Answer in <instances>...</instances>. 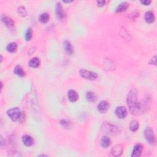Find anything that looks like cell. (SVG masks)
Wrapping results in <instances>:
<instances>
[{"instance_id":"6da1fadb","label":"cell","mask_w":157,"mask_h":157,"mask_svg":"<svg viewBox=\"0 0 157 157\" xmlns=\"http://www.w3.org/2000/svg\"><path fill=\"white\" fill-rule=\"evenodd\" d=\"M126 103L129 110L134 115H139L144 111L145 107L138 100V92L136 88H133L129 92Z\"/></svg>"},{"instance_id":"7a4b0ae2","label":"cell","mask_w":157,"mask_h":157,"mask_svg":"<svg viewBox=\"0 0 157 157\" xmlns=\"http://www.w3.org/2000/svg\"><path fill=\"white\" fill-rule=\"evenodd\" d=\"M102 130L105 133L111 134V135H117L120 133V129L118 126L110 124H104L102 126Z\"/></svg>"},{"instance_id":"3957f363","label":"cell","mask_w":157,"mask_h":157,"mask_svg":"<svg viewBox=\"0 0 157 157\" xmlns=\"http://www.w3.org/2000/svg\"><path fill=\"white\" fill-rule=\"evenodd\" d=\"M144 137L146 140L151 145L156 144V138L153 129L151 127H147L144 130Z\"/></svg>"},{"instance_id":"277c9868","label":"cell","mask_w":157,"mask_h":157,"mask_svg":"<svg viewBox=\"0 0 157 157\" xmlns=\"http://www.w3.org/2000/svg\"><path fill=\"white\" fill-rule=\"evenodd\" d=\"M79 74L82 77H83L85 79L90 80H97L98 77V74L93 71H88L87 70H81L79 71Z\"/></svg>"},{"instance_id":"5b68a950","label":"cell","mask_w":157,"mask_h":157,"mask_svg":"<svg viewBox=\"0 0 157 157\" xmlns=\"http://www.w3.org/2000/svg\"><path fill=\"white\" fill-rule=\"evenodd\" d=\"M7 114L12 121H16L19 120L22 112L18 107H13L8 110L7 112Z\"/></svg>"},{"instance_id":"8992f818","label":"cell","mask_w":157,"mask_h":157,"mask_svg":"<svg viewBox=\"0 0 157 157\" xmlns=\"http://www.w3.org/2000/svg\"><path fill=\"white\" fill-rule=\"evenodd\" d=\"M115 115L120 119H125L128 114L126 108L124 106H119L115 109Z\"/></svg>"},{"instance_id":"52a82bcc","label":"cell","mask_w":157,"mask_h":157,"mask_svg":"<svg viewBox=\"0 0 157 157\" xmlns=\"http://www.w3.org/2000/svg\"><path fill=\"white\" fill-rule=\"evenodd\" d=\"M55 12L56 14L58 19L63 20L66 17V13L63 8V6L60 3H57L55 7Z\"/></svg>"},{"instance_id":"ba28073f","label":"cell","mask_w":157,"mask_h":157,"mask_svg":"<svg viewBox=\"0 0 157 157\" xmlns=\"http://www.w3.org/2000/svg\"><path fill=\"white\" fill-rule=\"evenodd\" d=\"M1 19L3 23L8 27V28L13 29L14 28V22H13V20L9 17L6 15H2L1 17Z\"/></svg>"},{"instance_id":"9c48e42d","label":"cell","mask_w":157,"mask_h":157,"mask_svg":"<svg viewBox=\"0 0 157 157\" xmlns=\"http://www.w3.org/2000/svg\"><path fill=\"white\" fill-rule=\"evenodd\" d=\"M109 103L106 101H101L97 106L98 111L101 114H105L109 109Z\"/></svg>"},{"instance_id":"30bf717a","label":"cell","mask_w":157,"mask_h":157,"mask_svg":"<svg viewBox=\"0 0 157 157\" xmlns=\"http://www.w3.org/2000/svg\"><path fill=\"white\" fill-rule=\"evenodd\" d=\"M124 151V148L121 145H115L111 151V155L112 156H119L121 155Z\"/></svg>"},{"instance_id":"8fae6325","label":"cell","mask_w":157,"mask_h":157,"mask_svg":"<svg viewBox=\"0 0 157 157\" xmlns=\"http://www.w3.org/2000/svg\"><path fill=\"white\" fill-rule=\"evenodd\" d=\"M143 151V146L142 144H136L133 150L131 156L132 157H139L141 156Z\"/></svg>"},{"instance_id":"7c38bea8","label":"cell","mask_w":157,"mask_h":157,"mask_svg":"<svg viewBox=\"0 0 157 157\" xmlns=\"http://www.w3.org/2000/svg\"><path fill=\"white\" fill-rule=\"evenodd\" d=\"M22 142L23 144L27 147L32 146L34 143H35V141H34L33 138L30 136L28 135H25L22 137Z\"/></svg>"},{"instance_id":"4fadbf2b","label":"cell","mask_w":157,"mask_h":157,"mask_svg":"<svg viewBox=\"0 0 157 157\" xmlns=\"http://www.w3.org/2000/svg\"><path fill=\"white\" fill-rule=\"evenodd\" d=\"M63 47H64L65 50L68 55H71L73 54L74 48L71 43L69 41V40H65L63 43Z\"/></svg>"},{"instance_id":"5bb4252c","label":"cell","mask_w":157,"mask_h":157,"mask_svg":"<svg viewBox=\"0 0 157 157\" xmlns=\"http://www.w3.org/2000/svg\"><path fill=\"white\" fill-rule=\"evenodd\" d=\"M100 144L102 147L106 148L111 145V140L107 136H104L101 139Z\"/></svg>"},{"instance_id":"9a60e30c","label":"cell","mask_w":157,"mask_h":157,"mask_svg":"<svg viewBox=\"0 0 157 157\" xmlns=\"http://www.w3.org/2000/svg\"><path fill=\"white\" fill-rule=\"evenodd\" d=\"M67 98L71 102H76L79 99V94L75 90H70L67 92Z\"/></svg>"},{"instance_id":"2e32d148","label":"cell","mask_w":157,"mask_h":157,"mask_svg":"<svg viewBox=\"0 0 157 157\" xmlns=\"http://www.w3.org/2000/svg\"><path fill=\"white\" fill-rule=\"evenodd\" d=\"M144 19L146 22L148 23H152L155 21V15L153 12L152 11H147L146 12L144 16Z\"/></svg>"},{"instance_id":"e0dca14e","label":"cell","mask_w":157,"mask_h":157,"mask_svg":"<svg viewBox=\"0 0 157 157\" xmlns=\"http://www.w3.org/2000/svg\"><path fill=\"white\" fill-rule=\"evenodd\" d=\"M129 4L127 2H123L120 3L115 9V12L117 13H121L123 12H125L128 8Z\"/></svg>"},{"instance_id":"ac0fdd59","label":"cell","mask_w":157,"mask_h":157,"mask_svg":"<svg viewBox=\"0 0 157 157\" xmlns=\"http://www.w3.org/2000/svg\"><path fill=\"white\" fill-rule=\"evenodd\" d=\"M40 61L37 57L33 58L31 60L29 61V62H28L29 66L33 67V68L38 67L40 66Z\"/></svg>"},{"instance_id":"d6986e66","label":"cell","mask_w":157,"mask_h":157,"mask_svg":"<svg viewBox=\"0 0 157 157\" xmlns=\"http://www.w3.org/2000/svg\"><path fill=\"white\" fill-rule=\"evenodd\" d=\"M13 72L17 76L19 77H23L25 74V72L22 68V67L20 65H17L14 67V70H13Z\"/></svg>"},{"instance_id":"ffe728a7","label":"cell","mask_w":157,"mask_h":157,"mask_svg":"<svg viewBox=\"0 0 157 157\" xmlns=\"http://www.w3.org/2000/svg\"><path fill=\"white\" fill-rule=\"evenodd\" d=\"M139 128V122L137 120H133L130 122L129 128L132 132H136Z\"/></svg>"},{"instance_id":"44dd1931","label":"cell","mask_w":157,"mask_h":157,"mask_svg":"<svg viewBox=\"0 0 157 157\" xmlns=\"http://www.w3.org/2000/svg\"><path fill=\"white\" fill-rule=\"evenodd\" d=\"M49 19H50V16L49 13L47 12L41 13L39 17V20L43 23H46L47 22H48Z\"/></svg>"},{"instance_id":"7402d4cb","label":"cell","mask_w":157,"mask_h":157,"mask_svg":"<svg viewBox=\"0 0 157 157\" xmlns=\"http://www.w3.org/2000/svg\"><path fill=\"white\" fill-rule=\"evenodd\" d=\"M18 45L16 43H11L6 47V50L9 52L13 53L17 50Z\"/></svg>"},{"instance_id":"603a6c76","label":"cell","mask_w":157,"mask_h":157,"mask_svg":"<svg viewBox=\"0 0 157 157\" xmlns=\"http://www.w3.org/2000/svg\"><path fill=\"white\" fill-rule=\"evenodd\" d=\"M86 98L87 101L89 102H91V103H93V102H94L97 100V95L95 94V93L93 92H88L86 94Z\"/></svg>"},{"instance_id":"cb8c5ba5","label":"cell","mask_w":157,"mask_h":157,"mask_svg":"<svg viewBox=\"0 0 157 157\" xmlns=\"http://www.w3.org/2000/svg\"><path fill=\"white\" fill-rule=\"evenodd\" d=\"M32 36H33L32 29L31 28H28L25 33V38L26 40H27V41H29V40H30L31 39Z\"/></svg>"},{"instance_id":"d4e9b609","label":"cell","mask_w":157,"mask_h":157,"mask_svg":"<svg viewBox=\"0 0 157 157\" xmlns=\"http://www.w3.org/2000/svg\"><path fill=\"white\" fill-rule=\"evenodd\" d=\"M17 12L19 16L22 17H25L27 14V12L26 11V9L23 6H20L17 9Z\"/></svg>"},{"instance_id":"484cf974","label":"cell","mask_w":157,"mask_h":157,"mask_svg":"<svg viewBox=\"0 0 157 157\" xmlns=\"http://www.w3.org/2000/svg\"><path fill=\"white\" fill-rule=\"evenodd\" d=\"M60 124L65 128H69L71 125V123L67 120H61L60 121Z\"/></svg>"},{"instance_id":"4316f807","label":"cell","mask_w":157,"mask_h":157,"mask_svg":"<svg viewBox=\"0 0 157 157\" xmlns=\"http://www.w3.org/2000/svg\"><path fill=\"white\" fill-rule=\"evenodd\" d=\"M97 6L98 7H103L105 5L106 1H103V0H101V1H97Z\"/></svg>"},{"instance_id":"83f0119b","label":"cell","mask_w":157,"mask_h":157,"mask_svg":"<svg viewBox=\"0 0 157 157\" xmlns=\"http://www.w3.org/2000/svg\"><path fill=\"white\" fill-rule=\"evenodd\" d=\"M150 63L151 65H153L155 66H156V56H154L150 61Z\"/></svg>"},{"instance_id":"f1b7e54d","label":"cell","mask_w":157,"mask_h":157,"mask_svg":"<svg viewBox=\"0 0 157 157\" xmlns=\"http://www.w3.org/2000/svg\"><path fill=\"white\" fill-rule=\"evenodd\" d=\"M152 3L151 1H150V0H145V1H141V3L144 4L145 6H148L150 4Z\"/></svg>"},{"instance_id":"f546056e","label":"cell","mask_w":157,"mask_h":157,"mask_svg":"<svg viewBox=\"0 0 157 157\" xmlns=\"http://www.w3.org/2000/svg\"><path fill=\"white\" fill-rule=\"evenodd\" d=\"M63 2L65 3H72V1H63Z\"/></svg>"}]
</instances>
